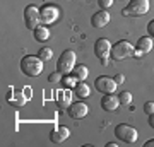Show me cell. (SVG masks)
Here are the masks:
<instances>
[{"label": "cell", "instance_id": "13", "mask_svg": "<svg viewBox=\"0 0 154 147\" xmlns=\"http://www.w3.org/2000/svg\"><path fill=\"white\" fill-rule=\"evenodd\" d=\"M70 137V130L67 128V127H57V128H53V132L50 133V139H51V142L53 144H62L63 140H67Z\"/></svg>", "mask_w": 154, "mask_h": 147}, {"label": "cell", "instance_id": "30", "mask_svg": "<svg viewBox=\"0 0 154 147\" xmlns=\"http://www.w3.org/2000/svg\"><path fill=\"white\" fill-rule=\"evenodd\" d=\"M108 63H110V60H108V58H103V60H101V65H108Z\"/></svg>", "mask_w": 154, "mask_h": 147}, {"label": "cell", "instance_id": "24", "mask_svg": "<svg viewBox=\"0 0 154 147\" xmlns=\"http://www.w3.org/2000/svg\"><path fill=\"white\" fill-rule=\"evenodd\" d=\"M99 4V9H103V11H108L111 5H113V0H98Z\"/></svg>", "mask_w": 154, "mask_h": 147}, {"label": "cell", "instance_id": "10", "mask_svg": "<svg viewBox=\"0 0 154 147\" xmlns=\"http://www.w3.org/2000/svg\"><path fill=\"white\" fill-rule=\"evenodd\" d=\"M94 55L98 57L99 60L103 58H110L111 57V43L106 38H99L94 43Z\"/></svg>", "mask_w": 154, "mask_h": 147}, {"label": "cell", "instance_id": "31", "mask_svg": "<svg viewBox=\"0 0 154 147\" xmlns=\"http://www.w3.org/2000/svg\"><path fill=\"white\" fill-rule=\"evenodd\" d=\"M106 145H108V147H118V144H116V142H108Z\"/></svg>", "mask_w": 154, "mask_h": 147}, {"label": "cell", "instance_id": "29", "mask_svg": "<svg viewBox=\"0 0 154 147\" xmlns=\"http://www.w3.org/2000/svg\"><path fill=\"white\" fill-rule=\"evenodd\" d=\"M146 147H154V139H152V140H147V142H146Z\"/></svg>", "mask_w": 154, "mask_h": 147}, {"label": "cell", "instance_id": "27", "mask_svg": "<svg viewBox=\"0 0 154 147\" xmlns=\"http://www.w3.org/2000/svg\"><path fill=\"white\" fill-rule=\"evenodd\" d=\"M113 79H115L116 84H123V82H125V75H123V74H116Z\"/></svg>", "mask_w": 154, "mask_h": 147}, {"label": "cell", "instance_id": "1", "mask_svg": "<svg viewBox=\"0 0 154 147\" xmlns=\"http://www.w3.org/2000/svg\"><path fill=\"white\" fill-rule=\"evenodd\" d=\"M43 65H45V62L39 57H34V55H26L21 60V70L28 77L39 75L43 72Z\"/></svg>", "mask_w": 154, "mask_h": 147}, {"label": "cell", "instance_id": "7", "mask_svg": "<svg viewBox=\"0 0 154 147\" xmlns=\"http://www.w3.org/2000/svg\"><path fill=\"white\" fill-rule=\"evenodd\" d=\"M24 22L28 29H36L41 24V12L36 5H28L24 9Z\"/></svg>", "mask_w": 154, "mask_h": 147}, {"label": "cell", "instance_id": "14", "mask_svg": "<svg viewBox=\"0 0 154 147\" xmlns=\"http://www.w3.org/2000/svg\"><path fill=\"white\" fill-rule=\"evenodd\" d=\"M57 104H58L60 109H67L72 104V93L69 91V89L58 91V94H57Z\"/></svg>", "mask_w": 154, "mask_h": 147}, {"label": "cell", "instance_id": "2", "mask_svg": "<svg viewBox=\"0 0 154 147\" xmlns=\"http://www.w3.org/2000/svg\"><path fill=\"white\" fill-rule=\"evenodd\" d=\"M134 51H135V46L132 43H128L127 39H120L111 46V58L115 62L127 60L128 57H134Z\"/></svg>", "mask_w": 154, "mask_h": 147}, {"label": "cell", "instance_id": "16", "mask_svg": "<svg viewBox=\"0 0 154 147\" xmlns=\"http://www.w3.org/2000/svg\"><path fill=\"white\" fill-rule=\"evenodd\" d=\"M33 36H34V39H36V41H39V43H45V41L50 38V29H48V26L39 24L36 29H33Z\"/></svg>", "mask_w": 154, "mask_h": 147}, {"label": "cell", "instance_id": "18", "mask_svg": "<svg viewBox=\"0 0 154 147\" xmlns=\"http://www.w3.org/2000/svg\"><path fill=\"white\" fill-rule=\"evenodd\" d=\"M72 74L79 79V81H86L89 75V69L86 65H75L74 67V70H72Z\"/></svg>", "mask_w": 154, "mask_h": 147}, {"label": "cell", "instance_id": "28", "mask_svg": "<svg viewBox=\"0 0 154 147\" xmlns=\"http://www.w3.org/2000/svg\"><path fill=\"white\" fill-rule=\"evenodd\" d=\"M149 125H151V128H154V113L149 115Z\"/></svg>", "mask_w": 154, "mask_h": 147}, {"label": "cell", "instance_id": "6", "mask_svg": "<svg viewBox=\"0 0 154 147\" xmlns=\"http://www.w3.org/2000/svg\"><path fill=\"white\" fill-rule=\"evenodd\" d=\"M41 24L45 26H50V24H53V22L58 21V17H60V9L53 4H45L41 9Z\"/></svg>", "mask_w": 154, "mask_h": 147}, {"label": "cell", "instance_id": "15", "mask_svg": "<svg viewBox=\"0 0 154 147\" xmlns=\"http://www.w3.org/2000/svg\"><path fill=\"white\" fill-rule=\"evenodd\" d=\"M152 48H154V39L151 38V36H142V38H139V41H137V48H135V50L142 51L144 55H147Z\"/></svg>", "mask_w": 154, "mask_h": 147}, {"label": "cell", "instance_id": "4", "mask_svg": "<svg viewBox=\"0 0 154 147\" xmlns=\"http://www.w3.org/2000/svg\"><path fill=\"white\" fill-rule=\"evenodd\" d=\"M74 67H75V53L72 50H65L57 62V70L62 75H67V74H72Z\"/></svg>", "mask_w": 154, "mask_h": 147}, {"label": "cell", "instance_id": "3", "mask_svg": "<svg viewBox=\"0 0 154 147\" xmlns=\"http://www.w3.org/2000/svg\"><path fill=\"white\" fill-rule=\"evenodd\" d=\"M149 12V0H128V5L122 11L123 16L142 17Z\"/></svg>", "mask_w": 154, "mask_h": 147}, {"label": "cell", "instance_id": "20", "mask_svg": "<svg viewBox=\"0 0 154 147\" xmlns=\"http://www.w3.org/2000/svg\"><path fill=\"white\" fill-rule=\"evenodd\" d=\"M62 84H63L67 89H74V87L79 84V79H77L74 74H67V75H63V79H62Z\"/></svg>", "mask_w": 154, "mask_h": 147}, {"label": "cell", "instance_id": "9", "mask_svg": "<svg viewBox=\"0 0 154 147\" xmlns=\"http://www.w3.org/2000/svg\"><path fill=\"white\" fill-rule=\"evenodd\" d=\"M67 113L70 118L74 120H81V118H86L89 113V106L82 101H77V103H72L69 108H67Z\"/></svg>", "mask_w": 154, "mask_h": 147}, {"label": "cell", "instance_id": "21", "mask_svg": "<svg viewBox=\"0 0 154 147\" xmlns=\"http://www.w3.org/2000/svg\"><path fill=\"white\" fill-rule=\"evenodd\" d=\"M38 57L43 62H48V60H51L53 51H51V48H41V50H39V53H38Z\"/></svg>", "mask_w": 154, "mask_h": 147}, {"label": "cell", "instance_id": "11", "mask_svg": "<svg viewBox=\"0 0 154 147\" xmlns=\"http://www.w3.org/2000/svg\"><path fill=\"white\" fill-rule=\"evenodd\" d=\"M111 21V16L108 11H98L96 14H93V17H91V24H93V27H98V29H103L105 26H108Z\"/></svg>", "mask_w": 154, "mask_h": 147}, {"label": "cell", "instance_id": "22", "mask_svg": "<svg viewBox=\"0 0 154 147\" xmlns=\"http://www.w3.org/2000/svg\"><path fill=\"white\" fill-rule=\"evenodd\" d=\"M118 99H120L122 106H128V104L132 103V94L128 93V91H125V93H122L120 96H118Z\"/></svg>", "mask_w": 154, "mask_h": 147}, {"label": "cell", "instance_id": "5", "mask_svg": "<svg viewBox=\"0 0 154 147\" xmlns=\"http://www.w3.org/2000/svg\"><path fill=\"white\" fill-rule=\"evenodd\" d=\"M115 137L120 142H125V144H134L137 140L139 132L134 128V127L127 125V123H120V125L115 127Z\"/></svg>", "mask_w": 154, "mask_h": 147}, {"label": "cell", "instance_id": "19", "mask_svg": "<svg viewBox=\"0 0 154 147\" xmlns=\"http://www.w3.org/2000/svg\"><path fill=\"white\" fill-rule=\"evenodd\" d=\"M14 96H16V98H9V99H7L12 106L21 108V106H24V104H26V101H28V96H24V93H16Z\"/></svg>", "mask_w": 154, "mask_h": 147}, {"label": "cell", "instance_id": "26", "mask_svg": "<svg viewBox=\"0 0 154 147\" xmlns=\"http://www.w3.org/2000/svg\"><path fill=\"white\" fill-rule=\"evenodd\" d=\"M147 33H149V36L154 39V21H151L147 24Z\"/></svg>", "mask_w": 154, "mask_h": 147}, {"label": "cell", "instance_id": "17", "mask_svg": "<svg viewBox=\"0 0 154 147\" xmlns=\"http://www.w3.org/2000/svg\"><path fill=\"white\" fill-rule=\"evenodd\" d=\"M74 94H75L79 99H86V98L91 96V87H89L84 81H79V84L74 87Z\"/></svg>", "mask_w": 154, "mask_h": 147}, {"label": "cell", "instance_id": "8", "mask_svg": "<svg viewBox=\"0 0 154 147\" xmlns=\"http://www.w3.org/2000/svg\"><path fill=\"white\" fill-rule=\"evenodd\" d=\"M94 87L98 89V93L101 94H115L118 84L115 82L113 77H108V75H101L94 81Z\"/></svg>", "mask_w": 154, "mask_h": 147}, {"label": "cell", "instance_id": "25", "mask_svg": "<svg viewBox=\"0 0 154 147\" xmlns=\"http://www.w3.org/2000/svg\"><path fill=\"white\" fill-rule=\"evenodd\" d=\"M144 111L147 115H152L154 113V101H147V103L144 104Z\"/></svg>", "mask_w": 154, "mask_h": 147}, {"label": "cell", "instance_id": "23", "mask_svg": "<svg viewBox=\"0 0 154 147\" xmlns=\"http://www.w3.org/2000/svg\"><path fill=\"white\" fill-rule=\"evenodd\" d=\"M62 79H63V75H62L58 70L48 75V82H51V84H58V82H62Z\"/></svg>", "mask_w": 154, "mask_h": 147}, {"label": "cell", "instance_id": "12", "mask_svg": "<svg viewBox=\"0 0 154 147\" xmlns=\"http://www.w3.org/2000/svg\"><path fill=\"white\" fill-rule=\"evenodd\" d=\"M118 106H120V99L115 94H105L101 98V108L105 111H115L118 109Z\"/></svg>", "mask_w": 154, "mask_h": 147}]
</instances>
